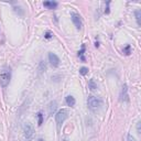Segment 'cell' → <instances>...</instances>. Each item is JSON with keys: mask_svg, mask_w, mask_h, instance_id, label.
Here are the masks:
<instances>
[{"mask_svg": "<svg viewBox=\"0 0 141 141\" xmlns=\"http://www.w3.org/2000/svg\"><path fill=\"white\" fill-rule=\"evenodd\" d=\"M88 88H91L92 91H94V89L97 88V85L95 84V82H94V79H91V81L88 82Z\"/></svg>", "mask_w": 141, "mask_h": 141, "instance_id": "4fadbf2b", "label": "cell"}, {"mask_svg": "<svg viewBox=\"0 0 141 141\" xmlns=\"http://www.w3.org/2000/svg\"><path fill=\"white\" fill-rule=\"evenodd\" d=\"M70 18H72V21H73V23L75 24V27H76V29L81 30L82 29V25H83L81 16H79L78 13H76V12H72V13H70Z\"/></svg>", "mask_w": 141, "mask_h": 141, "instance_id": "277c9868", "label": "cell"}, {"mask_svg": "<svg viewBox=\"0 0 141 141\" xmlns=\"http://www.w3.org/2000/svg\"><path fill=\"white\" fill-rule=\"evenodd\" d=\"M68 117V111L67 109H60L57 111V114L55 115V120H56V124L59 126H61L65 120L67 119Z\"/></svg>", "mask_w": 141, "mask_h": 141, "instance_id": "3957f363", "label": "cell"}, {"mask_svg": "<svg viewBox=\"0 0 141 141\" xmlns=\"http://www.w3.org/2000/svg\"><path fill=\"white\" fill-rule=\"evenodd\" d=\"M43 6L48 9H55L56 7L59 6V3L56 1H44L43 2Z\"/></svg>", "mask_w": 141, "mask_h": 141, "instance_id": "ba28073f", "label": "cell"}, {"mask_svg": "<svg viewBox=\"0 0 141 141\" xmlns=\"http://www.w3.org/2000/svg\"><path fill=\"white\" fill-rule=\"evenodd\" d=\"M84 53H85V45L83 44V45H82V50L78 52V56L81 57V60L83 61V62H85L86 59H85V56H84Z\"/></svg>", "mask_w": 141, "mask_h": 141, "instance_id": "8fae6325", "label": "cell"}, {"mask_svg": "<svg viewBox=\"0 0 141 141\" xmlns=\"http://www.w3.org/2000/svg\"><path fill=\"white\" fill-rule=\"evenodd\" d=\"M44 37H45V39H51V37H52V33H51V32H46Z\"/></svg>", "mask_w": 141, "mask_h": 141, "instance_id": "d6986e66", "label": "cell"}, {"mask_svg": "<svg viewBox=\"0 0 141 141\" xmlns=\"http://www.w3.org/2000/svg\"><path fill=\"white\" fill-rule=\"evenodd\" d=\"M40 65H41V70H45V69H46V65H45L43 62H41Z\"/></svg>", "mask_w": 141, "mask_h": 141, "instance_id": "ffe728a7", "label": "cell"}, {"mask_svg": "<svg viewBox=\"0 0 141 141\" xmlns=\"http://www.w3.org/2000/svg\"><path fill=\"white\" fill-rule=\"evenodd\" d=\"M87 105L92 111H97V110H99L100 107L102 106V100L99 97L89 96L88 99H87Z\"/></svg>", "mask_w": 141, "mask_h": 141, "instance_id": "7a4b0ae2", "label": "cell"}, {"mask_svg": "<svg viewBox=\"0 0 141 141\" xmlns=\"http://www.w3.org/2000/svg\"><path fill=\"white\" fill-rule=\"evenodd\" d=\"M37 141H44L43 139H39V140H37Z\"/></svg>", "mask_w": 141, "mask_h": 141, "instance_id": "44dd1931", "label": "cell"}, {"mask_svg": "<svg viewBox=\"0 0 141 141\" xmlns=\"http://www.w3.org/2000/svg\"><path fill=\"white\" fill-rule=\"evenodd\" d=\"M49 61H50V63L53 67H57L60 65V59L57 57V55H55L52 52L49 53Z\"/></svg>", "mask_w": 141, "mask_h": 141, "instance_id": "8992f818", "label": "cell"}, {"mask_svg": "<svg viewBox=\"0 0 141 141\" xmlns=\"http://www.w3.org/2000/svg\"><path fill=\"white\" fill-rule=\"evenodd\" d=\"M37 118H39V126H41L42 123H43V114L41 111L37 112Z\"/></svg>", "mask_w": 141, "mask_h": 141, "instance_id": "9a60e30c", "label": "cell"}, {"mask_svg": "<svg viewBox=\"0 0 141 141\" xmlns=\"http://www.w3.org/2000/svg\"><path fill=\"white\" fill-rule=\"evenodd\" d=\"M120 100H121V101H128V100H129L128 87H127L126 84L123 86V89H121V93H120Z\"/></svg>", "mask_w": 141, "mask_h": 141, "instance_id": "52a82bcc", "label": "cell"}, {"mask_svg": "<svg viewBox=\"0 0 141 141\" xmlns=\"http://www.w3.org/2000/svg\"><path fill=\"white\" fill-rule=\"evenodd\" d=\"M79 73H81L82 75H86L88 73V68L87 67H81L79 68Z\"/></svg>", "mask_w": 141, "mask_h": 141, "instance_id": "2e32d148", "label": "cell"}, {"mask_svg": "<svg viewBox=\"0 0 141 141\" xmlns=\"http://www.w3.org/2000/svg\"><path fill=\"white\" fill-rule=\"evenodd\" d=\"M127 140H128V141H137V140H136V138H134L131 133H128V137H127Z\"/></svg>", "mask_w": 141, "mask_h": 141, "instance_id": "e0dca14e", "label": "cell"}, {"mask_svg": "<svg viewBox=\"0 0 141 141\" xmlns=\"http://www.w3.org/2000/svg\"><path fill=\"white\" fill-rule=\"evenodd\" d=\"M123 52L126 54V55H130V53H131V46H130V44H127L125 48H124V50H123Z\"/></svg>", "mask_w": 141, "mask_h": 141, "instance_id": "7c38bea8", "label": "cell"}, {"mask_svg": "<svg viewBox=\"0 0 141 141\" xmlns=\"http://www.w3.org/2000/svg\"><path fill=\"white\" fill-rule=\"evenodd\" d=\"M11 79V70L10 67L8 66H2L0 68V84L2 87H7L10 83Z\"/></svg>", "mask_w": 141, "mask_h": 141, "instance_id": "6da1fadb", "label": "cell"}, {"mask_svg": "<svg viewBox=\"0 0 141 141\" xmlns=\"http://www.w3.org/2000/svg\"><path fill=\"white\" fill-rule=\"evenodd\" d=\"M56 108H57V104H56V101H52L50 104L49 106V111H50V115H53L55 110H56Z\"/></svg>", "mask_w": 141, "mask_h": 141, "instance_id": "30bf717a", "label": "cell"}, {"mask_svg": "<svg viewBox=\"0 0 141 141\" xmlns=\"http://www.w3.org/2000/svg\"><path fill=\"white\" fill-rule=\"evenodd\" d=\"M23 132H24V136L27 140H31L32 137H33V127H32L30 124H25L24 126H23Z\"/></svg>", "mask_w": 141, "mask_h": 141, "instance_id": "5b68a950", "label": "cell"}, {"mask_svg": "<svg viewBox=\"0 0 141 141\" xmlns=\"http://www.w3.org/2000/svg\"><path fill=\"white\" fill-rule=\"evenodd\" d=\"M65 100H66V104H67L69 107H74V106H75V102H76L75 98H74L73 96H70V95L65 98Z\"/></svg>", "mask_w": 141, "mask_h": 141, "instance_id": "9c48e42d", "label": "cell"}, {"mask_svg": "<svg viewBox=\"0 0 141 141\" xmlns=\"http://www.w3.org/2000/svg\"><path fill=\"white\" fill-rule=\"evenodd\" d=\"M140 125H141V123H140V121H138V123H137V133H138V134H140V133H141Z\"/></svg>", "mask_w": 141, "mask_h": 141, "instance_id": "ac0fdd59", "label": "cell"}, {"mask_svg": "<svg viewBox=\"0 0 141 141\" xmlns=\"http://www.w3.org/2000/svg\"><path fill=\"white\" fill-rule=\"evenodd\" d=\"M134 15H136V19H137V23H138V25H140L141 23H140V18H141V12L140 10H137L134 12Z\"/></svg>", "mask_w": 141, "mask_h": 141, "instance_id": "5bb4252c", "label": "cell"}]
</instances>
